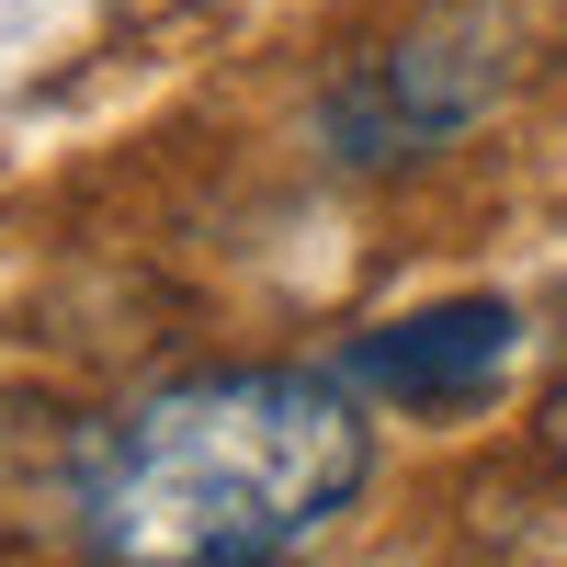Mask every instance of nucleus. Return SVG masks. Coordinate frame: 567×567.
Segmentation results:
<instances>
[{"label": "nucleus", "mask_w": 567, "mask_h": 567, "mask_svg": "<svg viewBox=\"0 0 567 567\" xmlns=\"http://www.w3.org/2000/svg\"><path fill=\"white\" fill-rule=\"evenodd\" d=\"M374 488V420L307 363H205L80 432L91 567H296Z\"/></svg>", "instance_id": "1"}, {"label": "nucleus", "mask_w": 567, "mask_h": 567, "mask_svg": "<svg viewBox=\"0 0 567 567\" xmlns=\"http://www.w3.org/2000/svg\"><path fill=\"white\" fill-rule=\"evenodd\" d=\"M545 23H556V0H420L374 58H352L329 80V103H318L329 159L341 171H398V159L454 148L488 103H511L534 80Z\"/></svg>", "instance_id": "2"}, {"label": "nucleus", "mask_w": 567, "mask_h": 567, "mask_svg": "<svg viewBox=\"0 0 567 567\" xmlns=\"http://www.w3.org/2000/svg\"><path fill=\"white\" fill-rule=\"evenodd\" d=\"M523 363V307L511 296H443V307H409L386 329L352 341V374L374 398H398L409 420H454V409H488Z\"/></svg>", "instance_id": "3"}, {"label": "nucleus", "mask_w": 567, "mask_h": 567, "mask_svg": "<svg viewBox=\"0 0 567 567\" xmlns=\"http://www.w3.org/2000/svg\"><path fill=\"white\" fill-rule=\"evenodd\" d=\"M545 454H556V465H567V386H556V398H545Z\"/></svg>", "instance_id": "4"}]
</instances>
